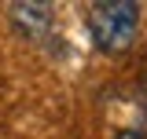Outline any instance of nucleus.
Here are the masks:
<instances>
[{"label": "nucleus", "mask_w": 147, "mask_h": 139, "mask_svg": "<svg viewBox=\"0 0 147 139\" xmlns=\"http://www.w3.org/2000/svg\"><path fill=\"white\" fill-rule=\"evenodd\" d=\"M140 99H144V110H147V77L140 81Z\"/></svg>", "instance_id": "nucleus-3"}, {"label": "nucleus", "mask_w": 147, "mask_h": 139, "mask_svg": "<svg viewBox=\"0 0 147 139\" xmlns=\"http://www.w3.org/2000/svg\"><path fill=\"white\" fill-rule=\"evenodd\" d=\"M7 15H11V26H15L26 40H44V37L52 33L55 7L52 4H11Z\"/></svg>", "instance_id": "nucleus-2"}, {"label": "nucleus", "mask_w": 147, "mask_h": 139, "mask_svg": "<svg viewBox=\"0 0 147 139\" xmlns=\"http://www.w3.org/2000/svg\"><path fill=\"white\" fill-rule=\"evenodd\" d=\"M140 33V4L132 0H96L88 4V37L96 51L125 55Z\"/></svg>", "instance_id": "nucleus-1"}]
</instances>
